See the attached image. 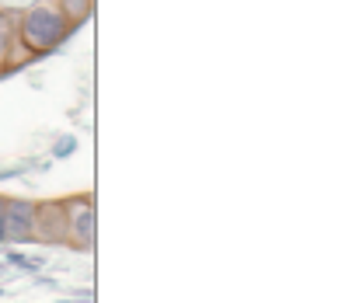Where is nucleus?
Returning <instances> with one entry per match:
<instances>
[{"mask_svg":"<svg viewBox=\"0 0 363 303\" xmlns=\"http://www.w3.org/2000/svg\"><path fill=\"white\" fill-rule=\"evenodd\" d=\"M14 35H18V42L25 45L32 56H45V52H52L56 45H63L74 35V25L67 21V14H63L60 7L35 4V7H28V11L18 18Z\"/></svg>","mask_w":363,"mask_h":303,"instance_id":"nucleus-1","label":"nucleus"},{"mask_svg":"<svg viewBox=\"0 0 363 303\" xmlns=\"http://www.w3.org/2000/svg\"><path fill=\"white\" fill-rule=\"evenodd\" d=\"M63 210V237L67 244L81 248V251H91L94 244V206H91L88 195H74L67 202H60Z\"/></svg>","mask_w":363,"mask_h":303,"instance_id":"nucleus-2","label":"nucleus"},{"mask_svg":"<svg viewBox=\"0 0 363 303\" xmlns=\"http://www.w3.org/2000/svg\"><path fill=\"white\" fill-rule=\"evenodd\" d=\"M4 237H7V244L35 241V206L32 202L7 199V206H4Z\"/></svg>","mask_w":363,"mask_h":303,"instance_id":"nucleus-3","label":"nucleus"},{"mask_svg":"<svg viewBox=\"0 0 363 303\" xmlns=\"http://www.w3.org/2000/svg\"><path fill=\"white\" fill-rule=\"evenodd\" d=\"M35 241H43V244H67V237H63V210H60V202L35 206Z\"/></svg>","mask_w":363,"mask_h":303,"instance_id":"nucleus-4","label":"nucleus"},{"mask_svg":"<svg viewBox=\"0 0 363 303\" xmlns=\"http://www.w3.org/2000/svg\"><path fill=\"white\" fill-rule=\"evenodd\" d=\"M14 14L11 11H0V74H7L11 70V49H14Z\"/></svg>","mask_w":363,"mask_h":303,"instance_id":"nucleus-5","label":"nucleus"},{"mask_svg":"<svg viewBox=\"0 0 363 303\" xmlns=\"http://www.w3.org/2000/svg\"><path fill=\"white\" fill-rule=\"evenodd\" d=\"M60 4H63L60 11L67 14V21H70L74 28H77V25L88 18V11H91V0H60Z\"/></svg>","mask_w":363,"mask_h":303,"instance_id":"nucleus-6","label":"nucleus"},{"mask_svg":"<svg viewBox=\"0 0 363 303\" xmlns=\"http://www.w3.org/2000/svg\"><path fill=\"white\" fill-rule=\"evenodd\" d=\"M7 265H18V268H25V272H39V268H43L39 258H25V255H18V251H7Z\"/></svg>","mask_w":363,"mask_h":303,"instance_id":"nucleus-7","label":"nucleus"},{"mask_svg":"<svg viewBox=\"0 0 363 303\" xmlns=\"http://www.w3.org/2000/svg\"><path fill=\"white\" fill-rule=\"evenodd\" d=\"M74 150H77V139H74V136H63V139L56 143V150H52V154H56V157H70Z\"/></svg>","mask_w":363,"mask_h":303,"instance_id":"nucleus-8","label":"nucleus"},{"mask_svg":"<svg viewBox=\"0 0 363 303\" xmlns=\"http://www.w3.org/2000/svg\"><path fill=\"white\" fill-rule=\"evenodd\" d=\"M4 206H7V199H0V244H7V237H4Z\"/></svg>","mask_w":363,"mask_h":303,"instance_id":"nucleus-9","label":"nucleus"},{"mask_svg":"<svg viewBox=\"0 0 363 303\" xmlns=\"http://www.w3.org/2000/svg\"><path fill=\"white\" fill-rule=\"evenodd\" d=\"M0 293H4V290H0Z\"/></svg>","mask_w":363,"mask_h":303,"instance_id":"nucleus-10","label":"nucleus"}]
</instances>
